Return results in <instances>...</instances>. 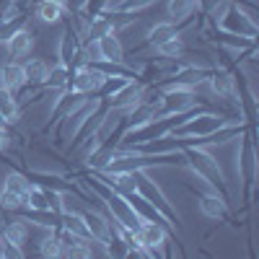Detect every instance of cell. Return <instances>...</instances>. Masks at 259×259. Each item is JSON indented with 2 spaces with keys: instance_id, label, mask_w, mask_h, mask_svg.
Returning a JSON list of instances; mask_svg holds the SVG:
<instances>
[{
  "instance_id": "obj_5",
  "label": "cell",
  "mask_w": 259,
  "mask_h": 259,
  "mask_svg": "<svg viewBox=\"0 0 259 259\" xmlns=\"http://www.w3.org/2000/svg\"><path fill=\"white\" fill-rule=\"evenodd\" d=\"M197 202H200V210H202L205 218H210V221H226L228 218V197L218 187L205 184V189L200 192V200Z\"/></svg>"
},
{
  "instance_id": "obj_19",
  "label": "cell",
  "mask_w": 259,
  "mask_h": 259,
  "mask_svg": "<svg viewBox=\"0 0 259 259\" xmlns=\"http://www.w3.org/2000/svg\"><path fill=\"white\" fill-rule=\"evenodd\" d=\"M41 231V239H39V256H60V244H57V231L50 228H39Z\"/></svg>"
},
{
  "instance_id": "obj_12",
  "label": "cell",
  "mask_w": 259,
  "mask_h": 259,
  "mask_svg": "<svg viewBox=\"0 0 259 259\" xmlns=\"http://www.w3.org/2000/svg\"><path fill=\"white\" fill-rule=\"evenodd\" d=\"M24 73H26V83H31V89H41L45 80H47L50 65H47V60H41V57H29L24 62Z\"/></svg>"
},
{
  "instance_id": "obj_16",
  "label": "cell",
  "mask_w": 259,
  "mask_h": 259,
  "mask_svg": "<svg viewBox=\"0 0 259 259\" xmlns=\"http://www.w3.org/2000/svg\"><path fill=\"white\" fill-rule=\"evenodd\" d=\"M177 34H179V26L177 24H171V21H161V24H153V26L145 31V45L148 47H156V45H161V41L177 36Z\"/></svg>"
},
{
  "instance_id": "obj_3",
  "label": "cell",
  "mask_w": 259,
  "mask_h": 259,
  "mask_svg": "<svg viewBox=\"0 0 259 259\" xmlns=\"http://www.w3.org/2000/svg\"><path fill=\"white\" fill-rule=\"evenodd\" d=\"M133 177H135V189L143 194V197L150 202V205H156L166 218H171V221H177L179 223V212H177V207L171 205V200L166 197V192L158 187V182L148 174V168H135L133 171Z\"/></svg>"
},
{
  "instance_id": "obj_20",
  "label": "cell",
  "mask_w": 259,
  "mask_h": 259,
  "mask_svg": "<svg viewBox=\"0 0 259 259\" xmlns=\"http://www.w3.org/2000/svg\"><path fill=\"white\" fill-rule=\"evenodd\" d=\"M26 207V200L21 197V194L6 189V187H0V210H11V212H21Z\"/></svg>"
},
{
  "instance_id": "obj_18",
  "label": "cell",
  "mask_w": 259,
  "mask_h": 259,
  "mask_svg": "<svg viewBox=\"0 0 259 259\" xmlns=\"http://www.w3.org/2000/svg\"><path fill=\"white\" fill-rule=\"evenodd\" d=\"M3 187L11 189V192H16V194H21V197L26 200L31 187H34V182L26 174H21V171H11V174H6V179H3Z\"/></svg>"
},
{
  "instance_id": "obj_2",
  "label": "cell",
  "mask_w": 259,
  "mask_h": 259,
  "mask_svg": "<svg viewBox=\"0 0 259 259\" xmlns=\"http://www.w3.org/2000/svg\"><path fill=\"white\" fill-rule=\"evenodd\" d=\"M218 31L221 34H233V36H244V39H256L259 24H256L254 6H244L241 0H231V8L223 16Z\"/></svg>"
},
{
  "instance_id": "obj_1",
  "label": "cell",
  "mask_w": 259,
  "mask_h": 259,
  "mask_svg": "<svg viewBox=\"0 0 259 259\" xmlns=\"http://www.w3.org/2000/svg\"><path fill=\"white\" fill-rule=\"evenodd\" d=\"M182 158H187L189 168L194 171V177L200 182L210 184V187H218L226 194V177H223V168L215 158L212 148L210 145H197V143H182ZM228 197V194H226Z\"/></svg>"
},
{
  "instance_id": "obj_7",
  "label": "cell",
  "mask_w": 259,
  "mask_h": 259,
  "mask_svg": "<svg viewBox=\"0 0 259 259\" xmlns=\"http://www.w3.org/2000/svg\"><path fill=\"white\" fill-rule=\"evenodd\" d=\"M3 45H6V50H8V57L21 60V57L31 55V50H34V31H31L26 24H18V26L13 29V34L3 41Z\"/></svg>"
},
{
  "instance_id": "obj_22",
  "label": "cell",
  "mask_w": 259,
  "mask_h": 259,
  "mask_svg": "<svg viewBox=\"0 0 259 259\" xmlns=\"http://www.w3.org/2000/svg\"><path fill=\"white\" fill-rule=\"evenodd\" d=\"M13 3H16V6H21L24 11H29V8H31V6L36 3V0H13Z\"/></svg>"
},
{
  "instance_id": "obj_6",
  "label": "cell",
  "mask_w": 259,
  "mask_h": 259,
  "mask_svg": "<svg viewBox=\"0 0 259 259\" xmlns=\"http://www.w3.org/2000/svg\"><path fill=\"white\" fill-rule=\"evenodd\" d=\"M99 45V62L96 65H117V68H130L124 62V47L117 36V31L104 34L101 39H96Z\"/></svg>"
},
{
  "instance_id": "obj_13",
  "label": "cell",
  "mask_w": 259,
  "mask_h": 259,
  "mask_svg": "<svg viewBox=\"0 0 259 259\" xmlns=\"http://www.w3.org/2000/svg\"><path fill=\"white\" fill-rule=\"evenodd\" d=\"M34 11H36V18L41 21V24H60V21L65 18V13H68V8L52 3V0H36Z\"/></svg>"
},
{
  "instance_id": "obj_10",
  "label": "cell",
  "mask_w": 259,
  "mask_h": 259,
  "mask_svg": "<svg viewBox=\"0 0 259 259\" xmlns=\"http://www.w3.org/2000/svg\"><path fill=\"white\" fill-rule=\"evenodd\" d=\"M0 85H6V89H11L13 94H18L26 83V73H24V65L21 62H8L0 68Z\"/></svg>"
},
{
  "instance_id": "obj_14",
  "label": "cell",
  "mask_w": 259,
  "mask_h": 259,
  "mask_svg": "<svg viewBox=\"0 0 259 259\" xmlns=\"http://www.w3.org/2000/svg\"><path fill=\"white\" fill-rule=\"evenodd\" d=\"M0 114L8 119V124H16L21 119V104H18V96L6 89V85H0Z\"/></svg>"
},
{
  "instance_id": "obj_11",
  "label": "cell",
  "mask_w": 259,
  "mask_h": 259,
  "mask_svg": "<svg viewBox=\"0 0 259 259\" xmlns=\"http://www.w3.org/2000/svg\"><path fill=\"white\" fill-rule=\"evenodd\" d=\"M29 233H31V228H29V223H26L24 218H16V221L3 223V231H0V236H3V239H6L8 244L21 246V249L26 246V241H29Z\"/></svg>"
},
{
  "instance_id": "obj_21",
  "label": "cell",
  "mask_w": 259,
  "mask_h": 259,
  "mask_svg": "<svg viewBox=\"0 0 259 259\" xmlns=\"http://www.w3.org/2000/svg\"><path fill=\"white\" fill-rule=\"evenodd\" d=\"M8 148H11V133L6 127V130H0V150H8Z\"/></svg>"
},
{
  "instance_id": "obj_9",
  "label": "cell",
  "mask_w": 259,
  "mask_h": 259,
  "mask_svg": "<svg viewBox=\"0 0 259 259\" xmlns=\"http://www.w3.org/2000/svg\"><path fill=\"white\" fill-rule=\"evenodd\" d=\"M202 8V0H168L166 3V13L171 24H187V21L194 16V11Z\"/></svg>"
},
{
  "instance_id": "obj_23",
  "label": "cell",
  "mask_w": 259,
  "mask_h": 259,
  "mask_svg": "<svg viewBox=\"0 0 259 259\" xmlns=\"http://www.w3.org/2000/svg\"><path fill=\"white\" fill-rule=\"evenodd\" d=\"M6 127H11V124H8V119L3 114H0V130H6Z\"/></svg>"
},
{
  "instance_id": "obj_8",
  "label": "cell",
  "mask_w": 259,
  "mask_h": 259,
  "mask_svg": "<svg viewBox=\"0 0 259 259\" xmlns=\"http://www.w3.org/2000/svg\"><path fill=\"white\" fill-rule=\"evenodd\" d=\"M83 221L85 228H89V236L101 244H109L112 239V223H109V215H101L96 210H83Z\"/></svg>"
},
{
  "instance_id": "obj_17",
  "label": "cell",
  "mask_w": 259,
  "mask_h": 259,
  "mask_svg": "<svg viewBox=\"0 0 259 259\" xmlns=\"http://www.w3.org/2000/svg\"><path fill=\"white\" fill-rule=\"evenodd\" d=\"M153 50H156V55H158V57H168V60H179V57H184V52H187V45H184V39H182V34H177V36H171V39L161 41V45H156Z\"/></svg>"
},
{
  "instance_id": "obj_15",
  "label": "cell",
  "mask_w": 259,
  "mask_h": 259,
  "mask_svg": "<svg viewBox=\"0 0 259 259\" xmlns=\"http://www.w3.org/2000/svg\"><path fill=\"white\" fill-rule=\"evenodd\" d=\"M70 68H65L62 62H57V65H52L50 68V73H47V80H45V85L41 89H47L50 94H55V91H65L68 89V83H70Z\"/></svg>"
},
{
  "instance_id": "obj_4",
  "label": "cell",
  "mask_w": 259,
  "mask_h": 259,
  "mask_svg": "<svg viewBox=\"0 0 259 259\" xmlns=\"http://www.w3.org/2000/svg\"><path fill=\"white\" fill-rule=\"evenodd\" d=\"M104 80H106V75L96 68V65H78V68H73V73H70L68 91L91 96V94H99Z\"/></svg>"
},
{
  "instance_id": "obj_24",
  "label": "cell",
  "mask_w": 259,
  "mask_h": 259,
  "mask_svg": "<svg viewBox=\"0 0 259 259\" xmlns=\"http://www.w3.org/2000/svg\"><path fill=\"white\" fill-rule=\"evenodd\" d=\"M52 3H57V6H65V8H68V0H52Z\"/></svg>"
}]
</instances>
